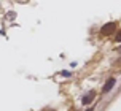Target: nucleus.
Instances as JSON below:
<instances>
[{"mask_svg":"<svg viewBox=\"0 0 121 111\" xmlns=\"http://www.w3.org/2000/svg\"><path fill=\"white\" fill-rule=\"evenodd\" d=\"M115 40H116V41H121V30L118 32V35H116V38H115Z\"/></svg>","mask_w":121,"mask_h":111,"instance_id":"20e7f679","label":"nucleus"},{"mask_svg":"<svg viewBox=\"0 0 121 111\" xmlns=\"http://www.w3.org/2000/svg\"><path fill=\"white\" fill-rule=\"evenodd\" d=\"M94 95H96V94L92 92V91H91V92L88 94V95H85V97H83V100H81V102H83V105H88V103H89L91 100L94 99Z\"/></svg>","mask_w":121,"mask_h":111,"instance_id":"f03ea898","label":"nucleus"},{"mask_svg":"<svg viewBox=\"0 0 121 111\" xmlns=\"http://www.w3.org/2000/svg\"><path fill=\"white\" fill-rule=\"evenodd\" d=\"M113 84H115V79H113V78H110V79L105 83V86H104V92H108L110 89L113 87Z\"/></svg>","mask_w":121,"mask_h":111,"instance_id":"7ed1b4c3","label":"nucleus"},{"mask_svg":"<svg viewBox=\"0 0 121 111\" xmlns=\"http://www.w3.org/2000/svg\"><path fill=\"white\" fill-rule=\"evenodd\" d=\"M115 27H116V24L115 22H110V24H105L102 27V30H100V35H104V37H107V35H110L112 32L115 30Z\"/></svg>","mask_w":121,"mask_h":111,"instance_id":"f257e3e1","label":"nucleus"}]
</instances>
